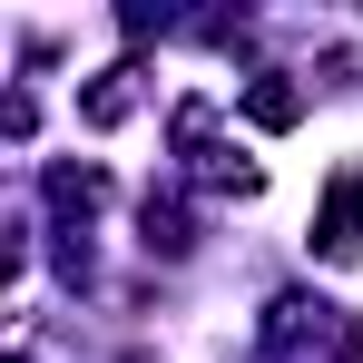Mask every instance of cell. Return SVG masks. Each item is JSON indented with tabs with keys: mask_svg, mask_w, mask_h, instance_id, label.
Masks as SVG:
<instances>
[{
	"mask_svg": "<svg viewBox=\"0 0 363 363\" xmlns=\"http://www.w3.org/2000/svg\"><path fill=\"white\" fill-rule=\"evenodd\" d=\"M314 255H324V265H344V255H354L363 245V167H334V186H324V206H314Z\"/></svg>",
	"mask_w": 363,
	"mask_h": 363,
	"instance_id": "6da1fadb",
	"label": "cell"
},
{
	"mask_svg": "<svg viewBox=\"0 0 363 363\" xmlns=\"http://www.w3.org/2000/svg\"><path fill=\"white\" fill-rule=\"evenodd\" d=\"M295 118H304V89H295V79H255V89H245V128H265V138H285Z\"/></svg>",
	"mask_w": 363,
	"mask_h": 363,
	"instance_id": "7a4b0ae2",
	"label": "cell"
},
{
	"mask_svg": "<svg viewBox=\"0 0 363 363\" xmlns=\"http://www.w3.org/2000/svg\"><path fill=\"white\" fill-rule=\"evenodd\" d=\"M50 206H60V216H99V206H108V177H99V167H50Z\"/></svg>",
	"mask_w": 363,
	"mask_h": 363,
	"instance_id": "3957f363",
	"label": "cell"
},
{
	"mask_svg": "<svg viewBox=\"0 0 363 363\" xmlns=\"http://www.w3.org/2000/svg\"><path fill=\"white\" fill-rule=\"evenodd\" d=\"M128 108H138V69H108V79L79 99V118H89V128H118Z\"/></svg>",
	"mask_w": 363,
	"mask_h": 363,
	"instance_id": "277c9868",
	"label": "cell"
},
{
	"mask_svg": "<svg viewBox=\"0 0 363 363\" xmlns=\"http://www.w3.org/2000/svg\"><path fill=\"white\" fill-rule=\"evenodd\" d=\"M186 206H167V196H147V255H186Z\"/></svg>",
	"mask_w": 363,
	"mask_h": 363,
	"instance_id": "5b68a950",
	"label": "cell"
}]
</instances>
